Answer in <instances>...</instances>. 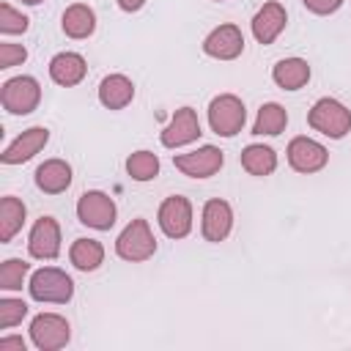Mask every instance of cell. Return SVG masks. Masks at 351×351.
Listing matches in <instances>:
<instances>
[{"label":"cell","instance_id":"cell-1","mask_svg":"<svg viewBox=\"0 0 351 351\" xmlns=\"http://www.w3.org/2000/svg\"><path fill=\"white\" fill-rule=\"evenodd\" d=\"M307 123L315 132H321L332 140H340L351 132V110L346 104H340L337 99L326 96V99H318L313 104V110L307 112Z\"/></svg>","mask_w":351,"mask_h":351},{"label":"cell","instance_id":"cell-2","mask_svg":"<svg viewBox=\"0 0 351 351\" xmlns=\"http://www.w3.org/2000/svg\"><path fill=\"white\" fill-rule=\"evenodd\" d=\"M27 291L36 302H52V304H66L74 296V282L66 271L55 269V266H44L38 271H33Z\"/></svg>","mask_w":351,"mask_h":351},{"label":"cell","instance_id":"cell-3","mask_svg":"<svg viewBox=\"0 0 351 351\" xmlns=\"http://www.w3.org/2000/svg\"><path fill=\"white\" fill-rule=\"evenodd\" d=\"M115 252H118V258L132 261V263L148 261L156 252V239H154V233H151V228H148V222L143 217L132 219L121 230V236L115 239Z\"/></svg>","mask_w":351,"mask_h":351},{"label":"cell","instance_id":"cell-4","mask_svg":"<svg viewBox=\"0 0 351 351\" xmlns=\"http://www.w3.org/2000/svg\"><path fill=\"white\" fill-rule=\"evenodd\" d=\"M247 121V110H244V101L233 93H222L217 99H211L208 104V123L214 129V134L219 137H236L241 132Z\"/></svg>","mask_w":351,"mask_h":351},{"label":"cell","instance_id":"cell-5","mask_svg":"<svg viewBox=\"0 0 351 351\" xmlns=\"http://www.w3.org/2000/svg\"><path fill=\"white\" fill-rule=\"evenodd\" d=\"M0 101L3 107L11 112V115H27L38 107L41 101V85L22 74V77H11L3 82V90H0Z\"/></svg>","mask_w":351,"mask_h":351},{"label":"cell","instance_id":"cell-6","mask_svg":"<svg viewBox=\"0 0 351 351\" xmlns=\"http://www.w3.org/2000/svg\"><path fill=\"white\" fill-rule=\"evenodd\" d=\"M115 200L107 195V192H99V189H90V192H82L80 200H77V217L82 225L93 228V230H110L115 225Z\"/></svg>","mask_w":351,"mask_h":351},{"label":"cell","instance_id":"cell-7","mask_svg":"<svg viewBox=\"0 0 351 351\" xmlns=\"http://www.w3.org/2000/svg\"><path fill=\"white\" fill-rule=\"evenodd\" d=\"M30 337H33L38 351H58L71 337L69 321L63 315H58V313H41L30 324Z\"/></svg>","mask_w":351,"mask_h":351},{"label":"cell","instance_id":"cell-8","mask_svg":"<svg viewBox=\"0 0 351 351\" xmlns=\"http://www.w3.org/2000/svg\"><path fill=\"white\" fill-rule=\"evenodd\" d=\"M159 228L165 236L170 239H184L192 230V203L181 195H170L162 206H159Z\"/></svg>","mask_w":351,"mask_h":351},{"label":"cell","instance_id":"cell-9","mask_svg":"<svg viewBox=\"0 0 351 351\" xmlns=\"http://www.w3.org/2000/svg\"><path fill=\"white\" fill-rule=\"evenodd\" d=\"M222 162H225V159H222V151H219L217 145H203V148H197V151L173 156V165H176L184 176H189V178H208V176L219 173Z\"/></svg>","mask_w":351,"mask_h":351},{"label":"cell","instance_id":"cell-10","mask_svg":"<svg viewBox=\"0 0 351 351\" xmlns=\"http://www.w3.org/2000/svg\"><path fill=\"white\" fill-rule=\"evenodd\" d=\"M329 162V151L310 140V137H293L288 143V165L296 173H318Z\"/></svg>","mask_w":351,"mask_h":351},{"label":"cell","instance_id":"cell-11","mask_svg":"<svg viewBox=\"0 0 351 351\" xmlns=\"http://www.w3.org/2000/svg\"><path fill=\"white\" fill-rule=\"evenodd\" d=\"M27 250L38 261L58 258V252H60V225L55 222V217H38L36 219V225L30 228Z\"/></svg>","mask_w":351,"mask_h":351},{"label":"cell","instance_id":"cell-12","mask_svg":"<svg viewBox=\"0 0 351 351\" xmlns=\"http://www.w3.org/2000/svg\"><path fill=\"white\" fill-rule=\"evenodd\" d=\"M203 52L217 60H233L244 52V36L236 25H219L206 36Z\"/></svg>","mask_w":351,"mask_h":351},{"label":"cell","instance_id":"cell-13","mask_svg":"<svg viewBox=\"0 0 351 351\" xmlns=\"http://www.w3.org/2000/svg\"><path fill=\"white\" fill-rule=\"evenodd\" d=\"M200 121H197V112L192 107H181L176 110L173 121L162 129V145L167 148H178V145H189L200 137Z\"/></svg>","mask_w":351,"mask_h":351},{"label":"cell","instance_id":"cell-14","mask_svg":"<svg viewBox=\"0 0 351 351\" xmlns=\"http://www.w3.org/2000/svg\"><path fill=\"white\" fill-rule=\"evenodd\" d=\"M47 140H49V129H44V126H30V129H25V132L0 154V162H3V165H22V162L33 159V156L47 145Z\"/></svg>","mask_w":351,"mask_h":351},{"label":"cell","instance_id":"cell-15","mask_svg":"<svg viewBox=\"0 0 351 351\" xmlns=\"http://www.w3.org/2000/svg\"><path fill=\"white\" fill-rule=\"evenodd\" d=\"M203 239L206 241H225L233 228V208L222 197H211L203 206Z\"/></svg>","mask_w":351,"mask_h":351},{"label":"cell","instance_id":"cell-16","mask_svg":"<svg viewBox=\"0 0 351 351\" xmlns=\"http://www.w3.org/2000/svg\"><path fill=\"white\" fill-rule=\"evenodd\" d=\"M285 22H288V14H285V8L277 0L263 3V8L252 16V36L261 44H271L285 30Z\"/></svg>","mask_w":351,"mask_h":351},{"label":"cell","instance_id":"cell-17","mask_svg":"<svg viewBox=\"0 0 351 351\" xmlns=\"http://www.w3.org/2000/svg\"><path fill=\"white\" fill-rule=\"evenodd\" d=\"M88 66H85V58L77 55V52H58L52 60H49V77L52 82L63 85V88H74L82 82Z\"/></svg>","mask_w":351,"mask_h":351},{"label":"cell","instance_id":"cell-18","mask_svg":"<svg viewBox=\"0 0 351 351\" xmlns=\"http://www.w3.org/2000/svg\"><path fill=\"white\" fill-rule=\"evenodd\" d=\"M71 184V165L63 159H47L36 167V186L47 195H60Z\"/></svg>","mask_w":351,"mask_h":351},{"label":"cell","instance_id":"cell-19","mask_svg":"<svg viewBox=\"0 0 351 351\" xmlns=\"http://www.w3.org/2000/svg\"><path fill=\"white\" fill-rule=\"evenodd\" d=\"M134 99V85L126 74H107L99 82V101L107 110H123Z\"/></svg>","mask_w":351,"mask_h":351},{"label":"cell","instance_id":"cell-20","mask_svg":"<svg viewBox=\"0 0 351 351\" xmlns=\"http://www.w3.org/2000/svg\"><path fill=\"white\" fill-rule=\"evenodd\" d=\"M60 27L69 38H88L96 30V14L85 3H71L60 16Z\"/></svg>","mask_w":351,"mask_h":351},{"label":"cell","instance_id":"cell-21","mask_svg":"<svg viewBox=\"0 0 351 351\" xmlns=\"http://www.w3.org/2000/svg\"><path fill=\"white\" fill-rule=\"evenodd\" d=\"M271 80H274L282 90H299V88H304L307 80H310V66H307V60H302V58H285V60H280V63L271 69Z\"/></svg>","mask_w":351,"mask_h":351},{"label":"cell","instance_id":"cell-22","mask_svg":"<svg viewBox=\"0 0 351 351\" xmlns=\"http://www.w3.org/2000/svg\"><path fill=\"white\" fill-rule=\"evenodd\" d=\"M25 214H27V208H25V203H22L19 197L5 195V197L0 200V241H3V244H8V241L22 230Z\"/></svg>","mask_w":351,"mask_h":351},{"label":"cell","instance_id":"cell-23","mask_svg":"<svg viewBox=\"0 0 351 351\" xmlns=\"http://www.w3.org/2000/svg\"><path fill=\"white\" fill-rule=\"evenodd\" d=\"M241 167L250 173V176H269L274 173L277 167V154L274 148L269 145H261V143H252L241 151Z\"/></svg>","mask_w":351,"mask_h":351},{"label":"cell","instance_id":"cell-24","mask_svg":"<svg viewBox=\"0 0 351 351\" xmlns=\"http://www.w3.org/2000/svg\"><path fill=\"white\" fill-rule=\"evenodd\" d=\"M69 258L80 271H93L104 261V247L96 239H77L69 250Z\"/></svg>","mask_w":351,"mask_h":351},{"label":"cell","instance_id":"cell-25","mask_svg":"<svg viewBox=\"0 0 351 351\" xmlns=\"http://www.w3.org/2000/svg\"><path fill=\"white\" fill-rule=\"evenodd\" d=\"M285 123H288V112H285V107L277 104V101H266V104L258 110L252 134H269V137H274V134H280V132L285 129Z\"/></svg>","mask_w":351,"mask_h":351},{"label":"cell","instance_id":"cell-26","mask_svg":"<svg viewBox=\"0 0 351 351\" xmlns=\"http://www.w3.org/2000/svg\"><path fill=\"white\" fill-rule=\"evenodd\" d=\"M126 173H129L134 181H151V178H156V173H159V156L151 154V151H134V154L126 159Z\"/></svg>","mask_w":351,"mask_h":351},{"label":"cell","instance_id":"cell-27","mask_svg":"<svg viewBox=\"0 0 351 351\" xmlns=\"http://www.w3.org/2000/svg\"><path fill=\"white\" fill-rule=\"evenodd\" d=\"M27 271H30V263H25V261H19V258L3 261V266H0V288H5V291H19L22 282H25V277H27Z\"/></svg>","mask_w":351,"mask_h":351},{"label":"cell","instance_id":"cell-28","mask_svg":"<svg viewBox=\"0 0 351 351\" xmlns=\"http://www.w3.org/2000/svg\"><path fill=\"white\" fill-rule=\"evenodd\" d=\"M27 16L16 8H11L8 3H0V30L5 36H16V33H25L27 30Z\"/></svg>","mask_w":351,"mask_h":351},{"label":"cell","instance_id":"cell-29","mask_svg":"<svg viewBox=\"0 0 351 351\" xmlns=\"http://www.w3.org/2000/svg\"><path fill=\"white\" fill-rule=\"evenodd\" d=\"M27 315V304L22 299H0V329L16 326Z\"/></svg>","mask_w":351,"mask_h":351},{"label":"cell","instance_id":"cell-30","mask_svg":"<svg viewBox=\"0 0 351 351\" xmlns=\"http://www.w3.org/2000/svg\"><path fill=\"white\" fill-rule=\"evenodd\" d=\"M25 58H27V49L22 44H11V41L0 44V69L19 66V63H25Z\"/></svg>","mask_w":351,"mask_h":351},{"label":"cell","instance_id":"cell-31","mask_svg":"<svg viewBox=\"0 0 351 351\" xmlns=\"http://www.w3.org/2000/svg\"><path fill=\"white\" fill-rule=\"evenodd\" d=\"M302 3H304L307 11H313V14H318V16L335 14V11L343 5V0H302Z\"/></svg>","mask_w":351,"mask_h":351},{"label":"cell","instance_id":"cell-32","mask_svg":"<svg viewBox=\"0 0 351 351\" xmlns=\"http://www.w3.org/2000/svg\"><path fill=\"white\" fill-rule=\"evenodd\" d=\"M0 351H25V340L22 337H3Z\"/></svg>","mask_w":351,"mask_h":351},{"label":"cell","instance_id":"cell-33","mask_svg":"<svg viewBox=\"0 0 351 351\" xmlns=\"http://www.w3.org/2000/svg\"><path fill=\"white\" fill-rule=\"evenodd\" d=\"M143 3H145V0H118V5H121L123 11H129V14H132V11H140Z\"/></svg>","mask_w":351,"mask_h":351},{"label":"cell","instance_id":"cell-34","mask_svg":"<svg viewBox=\"0 0 351 351\" xmlns=\"http://www.w3.org/2000/svg\"><path fill=\"white\" fill-rule=\"evenodd\" d=\"M22 3H27V5H38V3H44V0H22Z\"/></svg>","mask_w":351,"mask_h":351},{"label":"cell","instance_id":"cell-35","mask_svg":"<svg viewBox=\"0 0 351 351\" xmlns=\"http://www.w3.org/2000/svg\"><path fill=\"white\" fill-rule=\"evenodd\" d=\"M217 3H219V0H217Z\"/></svg>","mask_w":351,"mask_h":351}]
</instances>
